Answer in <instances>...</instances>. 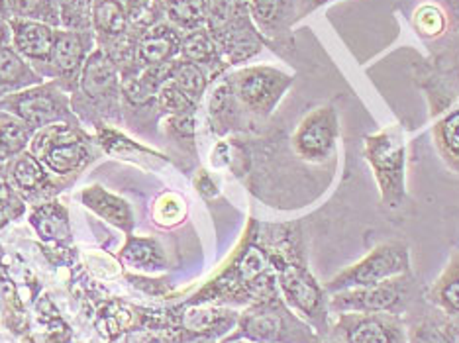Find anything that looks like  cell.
Wrapping results in <instances>:
<instances>
[{"mask_svg": "<svg viewBox=\"0 0 459 343\" xmlns=\"http://www.w3.org/2000/svg\"><path fill=\"white\" fill-rule=\"evenodd\" d=\"M183 34L173 28L167 20L152 24L150 28L142 30L135 41V61L138 67H158L171 64L181 54Z\"/></svg>", "mask_w": 459, "mask_h": 343, "instance_id": "cell-17", "label": "cell"}, {"mask_svg": "<svg viewBox=\"0 0 459 343\" xmlns=\"http://www.w3.org/2000/svg\"><path fill=\"white\" fill-rule=\"evenodd\" d=\"M8 173L13 179V186H16V191L22 194L41 193L49 184L48 169L32 151H22L10 159Z\"/></svg>", "mask_w": 459, "mask_h": 343, "instance_id": "cell-26", "label": "cell"}, {"mask_svg": "<svg viewBox=\"0 0 459 343\" xmlns=\"http://www.w3.org/2000/svg\"><path fill=\"white\" fill-rule=\"evenodd\" d=\"M71 107L77 118H114L122 110V79L117 64L100 47L89 56L75 90L71 92Z\"/></svg>", "mask_w": 459, "mask_h": 343, "instance_id": "cell-5", "label": "cell"}, {"mask_svg": "<svg viewBox=\"0 0 459 343\" xmlns=\"http://www.w3.org/2000/svg\"><path fill=\"white\" fill-rule=\"evenodd\" d=\"M0 110L14 114L34 132L54 126V124H69L79 128V118L71 107V95L56 81H44L36 87L3 97Z\"/></svg>", "mask_w": 459, "mask_h": 343, "instance_id": "cell-7", "label": "cell"}, {"mask_svg": "<svg viewBox=\"0 0 459 343\" xmlns=\"http://www.w3.org/2000/svg\"><path fill=\"white\" fill-rule=\"evenodd\" d=\"M122 262L140 269V271H163L167 267V259L163 249L155 240H148V237H130L126 247L122 249Z\"/></svg>", "mask_w": 459, "mask_h": 343, "instance_id": "cell-29", "label": "cell"}, {"mask_svg": "<svg viewBox=\"0 0 459 343\" xmlns=\"http://www.w3.org/2000/svg\"><path fill=\"white\" fill-rule=\"evenodd\" d=\"M10 18L38 20L56 28H61V18L51 0H6Z\"/></svg>", "mask_w": 459, "mask_h": 343, "instance_id": "cell-32", "label": "cell"}, {"mask_svg": "<svg viewBox=\"0 0 459 343\" xmlns=\"http://www.w3.org/2000/svg\"><path fill=\"white\" fill-rule=\"evenodd\" d=\"M277 290V275L267 247L259 244L257 234H254L238 247L222 273L195 295L189 304H252Z\"/></svg>", "mask_w": 459, "mask_h": 343, "instance_id": "cell-2", "label": "cell"}, {"mask_svg": "<svg viewBox=\"0 0 459 343\" xmlns=\"http://www.w3.org/2000/svg\"><path fill=\"white\" fill-rule=\"evenodd\" d=\"M13 46V30H10L8 20H0V49Z\"/></svg>", "mask_w": 459, "mask_h": 343, "instance_id": "cell-39", "label": "cell"}, {"mask_svg": "<svg viewBox=\"0 0 459 343\" xmlns=\"http://www.w3.org/2000/svg\"><path fill=\"white\" fill-rule=\"evenodd\" d=\"M432 138L442 161L459 175V107L434 124Z\"/></svg>", "mask_w": 459, "mask_h": 343, "instance_id": "cell-28", "label": "cell"}, {"mask_svg": "<svg viewBox=\"0 0 459 343\" xmlns=\"http://www.w3.org/2000/svg\"><path fill=\"white\" fill-rule=\"evenodd\" d=\"M414 279L411 273L383 280L379 285L358 287L340 290L330 295V312L333 314H346V312H363V314H403L411 303V287Z\"/></svg>", "mask_w": 459, "mask_h": 343, "instance_id": "cell-10", "label": "cell"}, {"mask_svg": "<svg viewBox=\"0 0 459 343\" xmlns=\"http://www.w3.org/2000/svg\"><path fill=\"white\" fill-rule=\"evenodd\" d=\"M186 218V202L181 194L163 193L153 204V222L161 227H175Z\"/></svg>", "mask_w": 459, "mask_h": 343, "instance_id": "cell-33", "label": "cell"}, {"mask_svg": "<svg viewBox=\"0 0 459 343\" xmlns=\"http://www.w3.org/2000/svg\"><path fill=\"white\" fill-rule=\"evenodd\" d=\"M239 107L254 118H269L293 87L295 77L271 65H249L226 75Z\"/></svg>", "mask_w": 459, "mask_h": 343, "instance_id": "cell-8", "label": "cell"}, {"mask_svg": "<svg viewBox=\"0 0 459 343\" xmlns=\"http://www.w3.org/2000/svg\"><path fill=\"white\" fill-rule=\"evenodd\" d=\"M411 273V253L403 242H385L375 245L358 263L343 269L325 285L326 293L333 295L340 290L379 285L383 280Z\"/></svg>", "mask_w": 459, "mask_h": 343, "instance_id": "cell-9", "label": "cell"}, {"mask_svg": "<svg viewBox=\"0 0 459 343\" xmlns=\"http://www.w3.org/2000/svg\"><path fill=\"white\" fill-rule=\"evenodd\" d=\"M0 20H10L6 0H0Z\"/></svg>", "mask_w": 459, "mask_h": 343, "instance_id": "cell-40", "label": "cell"}, {"mask_svg": "<svg viewBox=\"0 0 459 343\" xmlns=\"http://www.w3.org/2000/svg\"><path fill=\"white\" fill-rule=\"evenodd\" d=\"M155 108L165 116H179V114H195L198 107L189 97L183 95L171 81H167L158 92Z\"/></svg>", "mask_w": 459, "mask_h": 343, "instance_id": "cell-35", "label": "cell"}, {"mask_svg": "<svg viewBox=\"0 0 459 343\" xmlns=\"http://www.w3.org/2000/svg\"><path fill=\"white\" fill-rule=\"evenodd\" d=\"M44 81L46 79L39 75L34 65L20 56L13 46L0 49V99L36 87Z\"/></svg>", "mask_w": 459, "mask_h": 343, "instance_id": "cell-22", "label": "cell"}, {"mask_svg": "<svg viewBox=\"0 0 459 343\" xmlns=\"http://www.w3.org/2000/svg\"><path fill=\"white\" fill-rule=\"evenodd\" d=\"M239 312L214 304H186L177 318V326L189 339L195 341H222L232 334L238 324Z\"/></svg>", "mask_w": 459, "mask_h": 343, "instance_id": "cell-16", "label": "cell"}, {"mask_svg": "<svg viewBox=\"0 0 459 343\" xmlns=\"http://www.w3.org/2000/svg\"><path fill=\"white\" fill-rule=\"evenodd\" d=\"M316 343H340V341H336V339H332V338H320Z\"/></svg>", "mask_w": 459, "mask_h": 343, "instance_id": "cell-41", "label": "cell"}, {"mask_svg": "<svg viewBox=\"0 0 459 343\" xmlns=\"http://www.w3.org/2000/svg\"><path fill=\"white\" fill-rule=\"evenodd\" d=\"M97 47V36L92 30H69L57 28L49 61L41 73L46 81H56L69 95L75 90L81 71L89 56Z\"/></svg>", "mask_w": 459, "mask_h": 343, "instance_id": "cell-12", "label": "cell"}, {"mask_svg": "<svg viewBox=\"0 0 459 343\" xmlns=\"http://www.w3.org/2000/svg\"><path fill=\"white\" fill-rule=\"evenodd\" d=\"M161 13L163 20L185 36L206 28L208 3L206 0H161Z\"/></svg>", "mask_w": 459, "mask_h": 343, "instance_id": "cell-27", "label": "cell"}, {"mask_svg": "<svg viewBox=\"0 0 459 343\" xmlns=\"http://www.w3.org/2000/svg\"><path fill=\"white\" fill-rule=\"evenodd\" d=\"M409 343H459V326L440 310L434 308L406 324Z\"/></svg>", "mask_w": 459, "mask_h": 343, "instance_id": "cell-23", "label": "cell"}, {"mask_svg": "<svg viewBox=\"0 0 459 343\" xmlns=\"http://www.w3.org/2000/svg\"><path fill=\"white\" fill-rule=\"evenodd\" d=\"M221 343H252V341H244V339H236V341H221Z\"/></svg>", "mask_w": 459, "mask_h": 343, "instance_id": "cell-42", "label": "cell"}, {"mask_svg": "<svg viewBox=\"0 0 459 343\" xmlns=\"http://www.w3.org/2000/svg\"><path fill=\"white\" fill-rule=\"evenodd\" d=\"M181 59L191 61V64L203 67L211 81H216L218 77H222L226 69L230 67L226 64V59L222 56L221 47L214 41L206 28L195 30V32H189L183 36V44H181Z\"/></svg>", "mask_w": 459, "mask_h": 343, "instance_id": "cell-19", "label": "cell"}, {"mask_svg": "<svg viewBox=\"0 0 459 343\" xmlns=\"http://www.w3.org/2000/svg\"><path fill=\"white\" fill-rule=\"evenodd\" d=\"M363 158L369 163L381 202L396 210L406 199V145L403 130L389 126L363 140Z\"/></svg>", "mask_w": 459, "mask_h": 343, "instance_id": "cell-6", "label": "cell"}, {"mask_svg": "<svg viewBox=\"0 0 459 343\" xmlns=\"http://www.w3.org/2000/svg\"><path fill=\"white\" fill-rule=\"evenodd\" d=\"M428 303L459 326V252H455L442 275L428 290Z\"/></svg>", "mask_w": 459, "mask_h": 343, "instance_id": "cell-24", "label": "cell"}, {"mask_svg": "<svg viewBox=\"0 0 459 343\" xmlns=\"http://www.w3.org/2000/svg\"><path fill=\"white\" fill-rule=\"evenodd\" d=\"M169 81L183 92V95L189 97L196 104V107L203 102V99L206 95V89L212 82L211 77H208V73L203 67H198V65L191 64V61H185L181 57H177L173 61Z\"/></svg>", "mask_w": 459, "mask_h": 343, "instance_id": "cell-30", "label": "cell"}, {"mask_svg": "<svg viewBox=\"0 0 459 343\" xmlns=\"http://www.w3.org/2000/svg\"><path fill=\"white\" fill-rule=\"evenodd\" d=\"M244 3H247V0H244Z\"/></svg>", "mask_w": 459, "mask_h": 343, "instance_id": "cell-44", "label": "cell"}, {"mask_svg": "<svg viewBox=\"0 0 459 343\" xmlns=\"http://www.w3.org/2000/svg\"><path fill=\"white\" fill-rule=\"evenodd\" d=\"M87 138L81 128L69 124H54L34 133L32 151L44 163L49 173L71 175L79 173L91 161V151L87 148Z\"/></svg>", "mask_w": 459, "mask_h": 343, "instance_id": "cell-11", "label": "cell"}, {"mask_svg": "<svg viewBox=\"0 0 459 343\" xmlns=\"http://www.w3.org/2000/svg\"><path fill=\"white\" fill-rule=\"evenodd\" d=\"M56 4L61 28L69 30H92L91 6L92 0H51Z\"/></svg>", "mask_w": 459, "mask_h": 343, "instance_id": "cell-34", "label": "cell"}, {"mask_svg": "<svg viewBox=\"0 0 459 343\" xmlns=\"http://www.w3.org/2000/svg\"><path fill=\"white\" fill-rule=\"evenodd\" d=\"M326 338L340 343H409L406 341V322L403 314H389V312L333 314L330 334Z\"/></svg>", "mask_w": 459, "mask_h": 343, "instance_id": "cell-13", "label": "cell"}, {"mask_svg": "<svg viewBox=\"0 0 459 343\" xmlns=\"http://www.w3.org/2000/svg\"><path fill=\"white\" fill-rule=\"evenodd\" d=\"M236 339L252 343H316L320 336L285 303L277 290L249 304L239 314L232 334L222 341Z\"/></svg>", "mask_w": 459, "mask_h": 343, "instance_id": "cell-3", "label": "cell"}, {"mask_svg": "<svg viewBox=\"0 0 459 343\" xmlns=\"http://www.w3.org/2000/svg\"><path fill=\"white\" fill-rule=\"evenodd\" d=\"M32 224L38 230V234L48 242H69L71 240V230H69L65 208L57 206V202L39 206L32 216Z\"/></svg>", "mask_w": 459, "mask_h": 343, "instance_id": "cell-31", "label": "cell"}, {"mask_svg": "<svg viewBox=\"0 0 459 343\" xmlns=\"http://www.w3.org/2000/svg\"><path fill=\"white\" fill-rule=\"evenodd\" d=\"M247 10L265 46L293 49V24L297 22V0H247Z\"/></svg>", "mask_w": 459, "mask_h": 343, "instance_id": "cell-15", "label": "cell"}, {"mask_svg": "<svg viewBox=\"0 0 459 343\" xmlns=\"http://www.w3.org/2000/svg\"><path fill=\"white\" fill-rule=\"evenodd\" d=\"M412 24L416 28V32L424 38H437L444 34L446 30V14L442 13V8H437L436 4H422L419 10L414 13Z\"/></svg>", "mask_w": 459, "mask_h": 343, "instance_id": "cell-36", "label": "cell"}, {"mask_svg": "<svg viewBox=\"0 0 459 343\" xmlns=\"http://www.w3.org/2000/svg\"><path fill=\"white\" fill-rule=\"evenodd\" d=\"M206 343H216V341H206Z\"/></svg>", "mask_w": 459, "mask_h": 343, "instance_id": "cell-43", "label": "cell"}, {"mask_svg": "<svg viewBox=\"0 0 459 343\" xmlns=\"http://www.w3.org/2000/svg\"><path fill=\"white\" fill-rule=\"evenodd\" d=\"M247 114L239 107L226 77L212 89L208 97V124H211L216 136H226L232 130H238Z\"/></svg>", "mask_w": 459, "mask_h": 343, "instance_id": "cell-21", "label": "cell"}, {"mask_svg": "<svg viewBox=\"0 0 459 343\" xmlns=\"http://www.w3.org/2000/svg\"><path fill=\"white\" fill-rule=\"evenodd\" d=\"M196 189H198V193L204 194V196H214L218 193L216 184L212 183V179H211V176H208L206 171L198 173V176H196Z\"/></svg>", "mask_w": 459, "mask_h": 343, "instance_id": "cell-38", "label": "cell"}, {"mask_svg": "<svg viewBox=\"0 0 459 343\" xmlns=\"http://www.w3.org/2000/svg\"><path fill=\"white\" fill-rule=\"evenodd\" d=\"M340 133L338 112L333 107L310 110L293 133V150L308 163L326 161L336 150Z\"/></svg>", "mask_w": 459, "mask_h": 343, "instance_id": "cell-14", "label": "cell"}, {"mask_svg": "<svg viewBox=\"0 0 459 343\" xmlns=\"http://www.w3.org/2000/svg\"><path fill=\"white\" fill-rule=\"evenodd\" d=\"M81 199H82V204L91 208L92 212L102 216L104 220L118 226L120 230H126V232L132 230L134 220H132V210L126 201H122L118 196L107 193L102 186H89V189L82 191Z\"/></svg>", "mask_w": 459, "mask_h": 343, "instance_id": "cell-25", "label": "cell"}, {"mask_svg": "<svg viewBox=\"0 0 459 343\" xmlns=\"http://www.w3.org/2000/svg\"><path fill=\"white\" fill-rule=\"evenodd\" d=\"M206 30L221 47L230 67L246 64L265 47V39L249 16L247 3L244 0H206Z\"/></svg>", "mask_w": 459, "mask_h": 343, "instance_id": "cell-4", "label": "cell"}, {"mask_svg": "<svg viewBox=\"0 0 459 343\" xmlns=\"http://www.w3.org/2000/svg\"><path fill=\"white\" fill-rule=\"evenodd\" d=\"M91 24L97 46H107L132 30V20L122 0H92Z\"/></svg>", "mask_w": 459, "mask_h": 343, "instance_id": "cell-20", "label": "cell"}, {"mask_svg": "<svg viewBox=\"0 0 459 343\" xmlns=\"http://www.w3.org/2000/svg\"><path fill=\"white\" fill-rule=\"evenodd\" d=\"M279 232L271 247H267L277 275L279 293L302 320L315 328L320 338H326L332 324L330 295L310 273L297 227L283 226Z\"/></svg>", "mask_w": 459, "mask_h": 343, "instance_id": "cell-1", "label": "cell"}, {"mask_svg": "<svg viewBox=\"0 0 459 343\" xmlns=\"http://www.w3.org/2000/svg\"><path fill=\"white\" fill-rule=\"evenodd\" d=\"M8 24L10 30H13V47L24 59H28L41 75L49 61L57 28L46 22H38V20L22 18H10Z\"/></svg>", "mask_w": 459, "mask_h": 343, "instance_id": "cell-18", "label": "cell"}, {"mask_svg": "<svg viewBox=\"0 0 459 343\" xmlns=\"http://www.w3.org/2000/svg\"><path fill=\"white\" fill-rule=\"evenodd\" d=\"M10 191V186H3L0 191V227H3L10 218H13V212H10V202H13V194L4 196V193Z\"/></svg>", "mask_w": 459, "mask_h": 343, "instance_id": "cell-37", "label": "cell"}]
</instances>
